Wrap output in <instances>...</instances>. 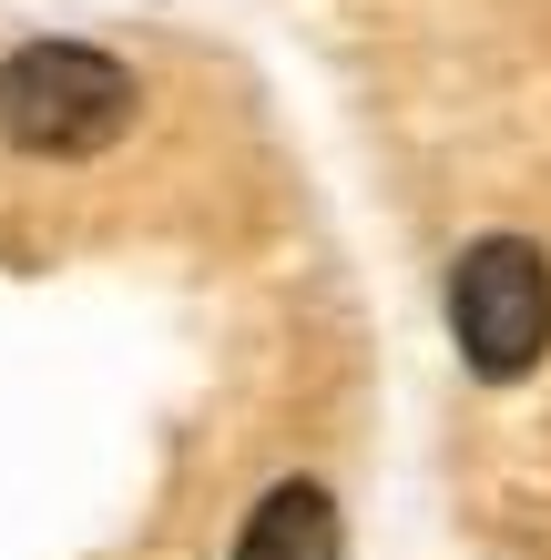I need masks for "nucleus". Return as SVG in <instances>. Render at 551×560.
<instances>
[{"mask_svg": "<svg viewBox=\"0 0 551 560\" xmlns=\"http://www.w3.org/2000/svg\"><path fill=\"white\" fill-rule=\"evenodd\" d=\"M236 560H337V500L317 479L266 489L255 520H245V540H236Z\"/></svg>", "mask_w": 551, "mask_h": 560, "instance_id": "obj_3", "label": "nucleus"}, {"mask_svg": "<svg viewBox=\"0 0 551 560\" xmlns=\"http://www.w3.org/2000/svg\"><path fill=\"white\" fill-rule=\"evenodd\" d=\"M449 326H460V357L491 387L531 377L551 347V255L531 235H480L449 266Z\"/></svg>", "mask_w": 551, "mask_h": 560, "instance_id": "obj_2", "label": "nucleus"}, {"mask_svg": "<svg viewBox=\"0 0 551 560\" xmlns=\"http://www.w3.org/2000/svg\"><path fill=\"white\" fill-rule=\"evenodd\" d=\"M134 122V72L92 42H21L0 61V143L11 153H103Z\"/></svg>", "mask_w": 551, "mask_h": 560, "instance_id": "obj_1", "label": "nucleus"}]
</instances>
